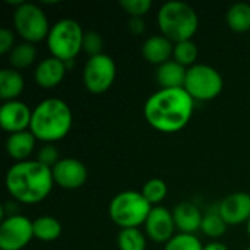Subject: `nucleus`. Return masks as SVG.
Returning a JSON list of instances; mask_svg holds the SVG:
<instances>
[{
	"mask_svg": "<svg viewBox=\"0 0 250 250\" xmlns=\"http://www.w3.org/2000/svg\"><path fill=\"white\" fill-rule=\"evenodd\" d=\"M66 63L50 56L38 62L34 70V79L38 86L44 89H51L56 88L62 83L66 75Z\"/></svg>",
	"mask_w": 250,
	"mask_h": 250,
	"instance_id": "obj_15",
	"label": "nucleus"
},
{
	"mask_svg": "<svg viewBox=\"0 0 250 250\" xmlns=\"http://www.w3.org/2000/svg\"><path fill=\"white\" fill-rule=\"evenodd\" d=\"M164 250H204V245L195 234L179 233L164 245Z\"/></svg>",
	"mask_w": 250,
	"mask_h": 250,
	"instance_id": "obj_28",
	"label": "nucleus"
},
{
	"mask_svg": "<svg viewBox=\"0 0 250 250\" xmlns=\"http://www.w3.org/2000/svg\"><path fill=\"white\" fill-rule=\"evenodd\" d=\"M34 239L32 221L21 214L3 218L0 224V250H22Z\"/></svg>",
	"mask_w": 250,
	"mask_h": 250,
	"instance_id": "obj_10",
	"label": "nucleus"
},
{
	"mask_svg": "<svg viewBox=\"0 0 250 250\" xmlns=\"http://www.w3.org/2000/svg\"><path fill=\"white\" fill-rule=\"evenodd\" d=\"M15 37L13 32L9 28L0 29V54H9L13 50Z\"/></svg>",
	"mask_w": 250,
	"mask_h": 250,
	"instance_id": "obj_32",
	"label": "nucleus"
},
{
	"mask_svg": "<svg viewBox=\"0 0 250 250\" xmlns=\"http://www.w3.org/2000/svg\"><path fill=\"white\" fill-rule=\"evenodd\" d=\"M120 6L130 18H144L152 7L151 0H122Z\"/></svg>",
	"mask_w": 250,
	"mask_h": 250,
	"instance_id": "obj_29",
	"label": "nucleus"
},
{
	"mask_svg": "<svg viewBox=\"0 0 250 250\" xmlns=\"http://www.w3.org/2000/svg\"><path fill=\"white\" fill-rule=\"evenodd\" d=\"M246 250H250V248H248V249H246Z\"/></svg>",
	"mask_w": 250,
	"mask_h": 250,
	"instance_id": "obj_36",
	"label": "nucleus"
},
{
	"mask_svg": "<svg viewBox=\"0 0 250 250\" xmlns=\"http://www.w3.org/2000/svg\"><path fill=\"white\" fill-rule=\"evenodd\" d=\"M183 88L195 101H211L221 94L224 79L215 67L205 63H196L188 69Z\"/></svg>",
	"mask_w": 250,
	"mask_h": 250,
	"instance_id": "obj_8",
	"label": "nucleus"
},
{
	"mask_svg": "<svg viewBox=\"0 0 250 250\" xmlns=\"http://www.w3.org/2000/svg\"><path fill=\"white\" fill-rule=\"evenodd\" d=\"M199 56V50L198 45L193 42V40L189 41H182L174 44V50H173V60H176L177 63H180L185 67H192L196 64Z\"/></svg>",
	"mask_w": 250,
	"mask_h": 250,
	"instance_id": "obj_25",
	"label": "nucleus"
},
{
	"mask_svg": "<svg viewBox=\"0 0 250 250\" xmlns=\"http://www.w3.org/2000/svg\"><path fill=\"white\" fill-rule=\"evenodd\" d=\"M119 250H146V234L141 229H122L117 234Z\"/></svg>",
	"mask_w": 250,
	"mask_h": 250,
	"instance_id": "obj_24",
	"label": "nucleus"
},
{
	"mask_svg": "<svg viewBox=\"0 0 250 250\" xmlns=\"http://www.w3.org/2000/svg\"><path fill=\"white\" fill-rule=\"evenodd\" d=\"M25 88V79L19 70L4 67L0 70V98L3 103L15 101Z\"/></svg>",
	"mask_w": 250,
	"mask_h": 250,
	"instance_id": "obj_20",
	"label": "nucleus"
},
{
	"mask_svg": "<svg viewBox=\"0 0 250 250\" xmlns=\"http://www.w3.org/2000/svg\"><path fill=\"white\" fill-rule=\"evenodd\" d=\"M4 183L9 195L23 205L42 202L48 198L54 186L51 168L37 160L15 163L7 170Z\"/></svg>",
	"mask_w": 250,
	"mask_h": 250,
	"instance_id": "obj_2",
	"label": "nucleus"
},
{
	"mask_svg": "<svg viewBox=\"0 0 250 250\" xmlns=\"http://www.w3.org/2000/svg\"><path fill=\"white\" fill-rule=\"evenodd\" d=\"M31 119L32 110L19 100L6 101L0 107V126L9 135L29 130Z\"/></svg>",
	"mask_w": 250,
	"mask_h": 250,
	"instance_id": "obj_13",
	"label": "nucleus"
},
{
	"mask_svg": "<svg viewBox=\"0 0 250 250\" xmlns=\"http://www.w3.org/2000/svg\"><path fill=\"white\" fill-rule=\"evenodd\" d=\"M73 125L69 104L60 98H47L35 105L29 130L44 144H54L67 136Z\"/></svg>",
	"mask_w": 250,
	"mask_h": 250,
	"instance_id": "obj_3",
	"label": "nucleus"
},
{
	"mask_svg": "<svg viewBox=\"0 0 250 250\" xmlns=\"http://www.w3.org/2000/svg\"><path fill=\"white\" fill-rule=\"evenodd\" d=\"M174 42H171L164 35H152L148 37L142 44V56L144 59L155 66H161L166 62L173 59Z\"/></svg>",
	"mask_w": 250,
	"mask_h": 250,
	"instance_id": "obj_17",
	"label": "nucleus"
},
{
	"mask_svg": "<svg viewBox=\"0 0 250 250\" xmlns=\"http://www.w3.org/2000/svg\"><path fill=\"white\" fill-rule=\"evenodd\" d=\"M60 160H62L60 158V152H59V149L53 144H45L38 151V155H37V161L44 164L48 168H53Z\"/></svg>",
	"mask_w": 250,
	"mask_h": 250,
	"instance_id": "obj_31",
	"label": "nucleus"
},
{
	"mask_svg": "<svg viewBox=\"0 0 250 250\" xmlns=\"http://www.w3.org/2000/svg\"><path fill=\"white\" fill-rule=\"evenodd\" d=\"M167 192H168L167 183H166L163 179H158V177L149 179V180L142 186V190H141V193L144 195V198H145L152 207H160V204L166 199Z\"/></svg>",
	"mask_w": 250,
	"mask_h": 250,
	"instance_id": "obj_26",
	"label": "nucleus"
},
{
	"mask_svg": "<svg viewBox=\"0 0 250 250\" xmlns=\"http://www.w3.org/2000/svg\"><path fill=\"white\" fill-rule=\"evenodd\" d=\"M34 224V239L50 243L62 236V224L57 218L51 215H42L32 221Z\"/></svg>",
	"mask_w": 250,
	"mask_h": 250,
	"instance_id": "obj_21",
	"label": "nucleus"
},
{
	"mask_svg": "<svg viewBox=\"0 0 250 250\" xmlns=\"http://www.w3.org/2000/svg\"><path fill=\"white\" fill-rule=\"evenodd\" d=\"M129 31L133 35H141L145 31V22L142 18H130L129 21Z\"/></svg>",
	"mask_w": 250,
	"mask_h": 250,
	"instance_id": "obj_33",
	"label": "nucleus"
},
{
	"mask_svg": "<svg viewBox=\"0 0 250 250\" xmlns=\"http://www.w3.org/2000/svg\"><path fill=\"white\" fill-rule=\"evenodd\" d=\"M13 28L25 42L37 44L47 40L51 26L45 12L38 4L23 1L13 10Z\"/></svg>",
	"mask_w": 250,
	"mask_h": 250,
	"instance_id": "obj_7",
	"label": "nucleus"
},
{
	"mask_svg": "<svg viewBox=\"0 0 250 250\" xmlns=\"http://www.w3.org/2000/svg\"><path fill=\"white\" fill-rule=\"evenodd\" d=\"M154 207L144 198L141 192L125 190L117 193L110 205L108 215L113 224L122 229H139L145 224Z\"/></svg>",
	"mask_w": 250,
	"mask_h": 250,
	"instance_id": "obj_5",
	"label": "nucleus"
},
{
	"mask_svg": "<svg viewBox=\"0 0 250 250\" xmlns=\"http://www.w3.org/2000/svg\"><path fill=\"white\" fill-rule=\"evenodd\" d=\"M227 25L231 31L243 34L250 32V4L236 3L227 10Z\"/></svg>",
	"mask_w": 250,
	"mask_h": 250,
	"instance_id": "obj_23",
	"label": "nucleus"
},
{
	"mask_svg": "<svg viewBox=\"0 0 250 250\" xmlns=\"http://www.w3.org/2000/svg\"><path fill=\"white\" fill-rule=\"evenodd\" d=\"M173 218L179 233L195 234L201 230L204 215L199 208L192 202H180L173 208Z\"/></svg>",
	"mask_w": 250,
	"mask_h": 250,
	"instance_id": "obj_16",
	"label": "nucleus"
},
{
	"mask_svg": "<svg viewBox=\"0 0 250 250\" xmlns=\"http://www.w3.org/2000/svg\"><path fill=\"white\" fill-rule=\"evenodd\" d=\"M83 35L85 31L78 21L70 18L57 21L54 25H51L47 37V47L50 54L64 63L75 60L82 51Z\"/></svg>",
	"mask_w": 250,
	"mask_h": 250,
	"instance_id": "obj_6",
	"label": "nucleus"
},
{
	"mask_svg": "<svg viewBox=\"0 0 250 250\" xmlns=\"http://www.w3.org/2000/svg\"><path fill=\"white\" fill-rule=\"evenodd\" d=\"M145 234L149 240L155 243L166 245L168 240L174 237L176 224L173 218V212L166 207H154L144 224Z\"/></svg>",
	"mask_w": 250,
	"mask_h": 250,
	"instance_id": "obj_12",
	"label": "nucleus"
},
{
	"mask_svg": "<svg viewBox=\"0 0 250 250\" xmlns=\"http://www.w3.org/2000/svg\"><path fill=\"white\" fill-rule=\"evenodd\" d=\"M37 59V48L35 44L31 42H21L13 47V50L9 53V63L12 69L15 70H23L28 69L35 63Z\"/></svg>",
	"mask_w": 250,
	"mask_h": 250,
	"instance_id": "obj_22",
	"label": "nucleus"
},
{
	"mask_svg": "<svg viewBox=\"0 0 250 250\" xmlns=\"http://www.w3.org/2000/svg\"><path fill=\"white\" fill-rule=\"evenodd\" d=\"M204 250H229V248L224 243L214 240V242H209L208 245H204Z\"/></svg>",
	"mask_w": 250,
	"mask_h": 250,
	"instance_id": "obj_34",
	"label": "nucleus"
},
{
	"mask_svg": "<svg viewBox=\"0 0 250 250\" xmlns=\"http://www.w3.org/2000/svg\"><path fill=\"white\" fill-rule=\"evenodd\" d=\"M54 185L64 190H76L86 183L88 170L85 164L76 158H62L53 168Z\"/></svg>",
	"mask_w": 250,
	"mask_h": 250,
	"instance_id": "obj_11",
	"label": "nucleus"
},
{
	"mask_svg": "<svg viewBox=\"0 0 250 250\" xmlns=\"http://www.w3.org/2000/svg\"><path fill=\"white\" fill-rule=\"evenodd\" d=\"M188 67L182 66L176 60H168L164 64L157 67V82L160 88L163 89H171V88H183L186 82Z\"/></svg>",
	"mask_w": 250,
	"mask_h": 250,
	"instance_id": "obj_19",
	"label": "nucleus"
},
{
	"mask_svg": "<svg viewBox=\"0 0 250 250\" xmlns=\"http://www.w3.org/2000/svg\"><path fill=\"white\" fill-rule=\"evenodd\" d=\"M160 34L177 44L192 40L199 29V16L196 10L183 1H167L157 13Z\"/></svg>",
	"mask_w": 250,
	"mask_h": 250,
	"instance_id": "obj_4",
	"label": "nucleus"
},
{
	"mask_svg": "<svg viewBox=\"0 0 250 250\" xmlns=\"http://www.w3.org/2000/svg\"><path fill=\"white\" fill-rule=\"evenodd\" d=\"M35 141L37 138L31 133V130L12 133L6 141V152L16 163L28 161L35 149Z\"/></svg>",
	"mask_w": 250,
	"mask_h": 250,
	"instance_id": "obj_18",
	"label": "nucleus"
},
{
	"mask_svg": "<svg viewBox=\"0 0 250 250\" xmlns=\"http://www.w3.org/2000/svg\"><path fill=\"white\" fill-rule=\"evenodd\" d=\"M195 110V100L185 88H160L144 105L148 125L161 133H177L188 126Z\"/></svg>",
	"mask_w": 250,
	"mask_h": 250,
	"instance_id": "obj_1",
	"label": "nucleus"
},
{
	"mask_svg": "<svg viewBox=\"0 0 250 250\" xmlns=\"http://www.w3.org/2000/svg\"><path fill=\"white\" fill-rule=\"evenodd\" d=\"M103 47H104V41L98 32H95V31H86L85 32L82 50L89 57H95V56L103 54Z\"/></svg>",
	"mask_w": 250,
	"mask_h": 250,
	"instance_id": "obj_30",
	"label": "nucleus"
},
{
	"mask_svg": "<svg viewBox=\"0 0 250 250\" xmlns=\"http://www.w3.org/2000/svg\"><path fill=\"white\" fill-rule=\"evenodd\" d=\"M227 224L226 221L221 218V215L218 214V211H211L208 214L204 215V220H202V226H201V231L209 237V239H220L224 236V233L227 231Z\"/></svg>",
	"mask_w": 250,
	"mask_h": 250,
	"instance_id": "obj_27",
	"label": "nucleus"
},
{
	"mask_svg": "<svg viewBox=\"0 0 250 250\" xmlns=\"http://www.w3.org/2000/svg\"><path fill=\"white\" fill-rule=\"evenodd\" d=\"M117 76V66L111 56L103 53L95 57H89L82 70V81L88 92L101 95L107 92L114 83Z\"/></svg>",
	"mask_w": 250,
	"mask_h": 250,
	"instance_id": "obj_9",
	"label": "nucleus"
},
{
	"mask_svg": "<svg viewBox=\"0 0 250 250\" xmlns=\"http://www.w3.org/2000/svg\"><path fill=\"white\" fill-rule=\"evenodd\" d=\"M246 230H248V234H249L250 237V220L246 223Z\"/></svg>",
	"mask_w": 250,
	"mask_h": 250,
	"instance_id": "obj_35",
	"label": "nucleus"
},
{
	"mask_svg": "<svg viewBox=\"0 0 250 250\" xmlns=\"http://www.w3.org/2000/svg\"><path fill=\"white\" fill-rule=\"evenodd\" d=\"M227 226H242L250 220V195L236 192L227 195L217 208Z\"/></svg>",
	"mask_w": 250,
	"mask_h": 250,
	"instance_id": "obj_14",
	"label": "nucleus"
}]
</instances>
